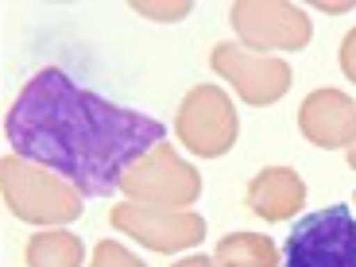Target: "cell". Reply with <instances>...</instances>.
Returning a JSON list of instances; mask_svg holds the SVG:
<instances>
[{
  "instance_id": "cell-1",
  "label": "cell",
  "mask_w": 356,
  "mask_h": 267,
  "mask_svg": "<svg viewBox=\"0 0 356 267\" xmlns=\"http://www.w3.org/2000/svg\"><path fill=\"white\" fill-rule=\"evenodd\" d=\"M12 155L63 175L86 197H113L136 159L167 140L163 120L113 105L47 66L19 89L4 116Z\"/></svg>"
},
{
  "instance_id": "cell-2",
  "label": "cell",
  "mask_w": 356,
  "mask_h": 267,
  "mask_svg": "<svg viewBox=\"0 0 356 267\" xmlns=\"http://www.w3.org/2000/svg\"><path fill=\"white\" fill-rule=\"evenodd\" d=\"M0 194H4V205L16 221L27 225H43V229H54V225H70L81 217V190L70 186L63 175L39 167L31 159H19V155H4L0 159Z\"/></svg>"
},
{
  "instance_id": "cell-3",
  "label": "cell",
  "mask_w": 356,
  "mask_h": 267,
  "mask_svg": "<svg viewBox=\"0 0 356 267\" xmlns=\"http://www.w3.org/2000/svg\"><path fill=\"white\" fill-rule=\"evenodd\" d=\"M120 194L140 205H159V209H186L202 197V175L190 167L167 140L159 147L136 159L120 178Z\"/></svg>"
},
{
  "instance_id": "cell-4",
  "label": "cell",
  "mask_w": 356,
  "mask_h": 267,
  "mask_svg": "<svg viewBox=\"0 0 356 267\" xmlns=\"http://www.w3.org/2000/svg\"><path fill=\"white\" fill-rule=\"evenodd\" d=\"M175 136L186 152L202 155V159H221L225 152H232V143L241 136L232 97L221 86H194L175 113Z\"/></svg>"
},
{
  "instance_id": "cell-5",
  "label": "cell",
  "mask_w": 356,
  "mask_h": 267,
  "mask_svg": "<svg viewBox=\"0 0 356 267\" xmlns=\"http://www.w3.org/2000/svg\"><path fill=\"white\" fill-rule=\"evenodd\" d=\"M286 267H356L353 205H325L306 213L286 236Z\"/></svg>"
},
{
  "instance_id": "cell-6",
  "label": "cell",
  "mask_w": 356,
  "mask_h": 267,
  "mask_svg": "<svg viewBox=\"0 0 356 267\" xmlns=\"http://www.w3.org/2000/svg\"><path fill=\"white\" fill-rule=\"evenodd\" d=\"M229 24L244 51H306L314 39V19L306 8L286 0H236Z\"/></svg>"
},
{
  "instance_id": "cell-7",
  "label": "cell",
  "mask_w": 356,
  "mask_h": 267,
  "mask_svg": "<svg viewBox=\"0 0 356 267\" xmlns=\"http://www.w3.org/2000/svg\"><path fill=\"white\" fill-rule=\"evenodd\" d=\"M209 66L217 78H225L236 97L252 108H267L286 97L291 89V63L286 58H271V54L244 51L236 43H217L209 51Z\"/></svg>"
},
{
  "instance_id": "cell-8",
  "label": "cell",
  "mask_w": 356,
  "mask_h": 267,
  "mask_svg": "<svg viewBox=\"0 0 356 267\" xmlns=\"http://www.w3.org/2000/svg\"><path fill=\"white\" fill-rule=\"evenodd\" d=\"M108 225L116 232H124L132 241H140L152 252H186L202 244L205 236V217L194 209H159V205H140L124 202L108 209Z\"/></svg>"
},
{
  "instance_id": "cell-9",
  "label": "cell",
  "mask_w": 356,
  "mask_h": 267,
  "mask_svg": "<svg viewBox=\"0 0 356 267\" xmlns=\"http://www.w3.org/2000/svg\"><path fill=\"white\" fill-rule=\"evenodd\" d=\"M298 132L321 152H348L356 143V101L345 89H314L298 108Z\"/></svg>"
},
{
  "instance_id": "cell-10",
  "label": "cell",
  "mask_w": 356,
  "mask_h": 267,
  "mask_svg": "<svg viewBox=\"0 0 356 267\" xmlns=\"http://www.w3.org/2000/svg\"><path fill=\"white\" fill-rule=\"evenodd\" d=\"M244 205L264 221H291L306 205V182L291 167H264L244 190Z\"/></svg>"
},
{
  "instance_id": "cell-11",
  "label": "cell",
  "mask_w": 356,
  "mask_h": 267,
  "mask_svg": "<svg viewBox=\"0 0 356 267\" xmlns=\"http://www.w3.org/2000/svg\"><path fill=\"white\" fill-rule=\"evenodd\" d=\"M24 264L27 267H81L86 264V244L70 229H43L27 241Z\"/></svg>"
},
{
  "instance_id": "cell-12",
  "label": "cell",
  "mask_w": 356,
  "mask_h": 267,
  "mask_svg": "<svg viewBox=\"0 0 356 267\" xmlns=\"http://www.w3.org/2000/svg\"><path fill=\"white\" fill-rule=\"evenodd\" d=\"M217 267H279V248L259 232H229L213 248Z\"/></svg>"
},
{
  "instance_id": "cell-13",
  "label": "cell",
  "mask_w": 356,
  "mask_h": 267,
  "mask_svg": "<svg viewBox=\"0 0 356 267\" xmlns=\"http://www.w3.org/2000/svg\"><path fill=\"white\" fill-rule=\"evenodd\" d=\"M89 267H147V264H143L140 256H132L120 241H101L97 248H93Z\"/></svg>"
},
{
  "instance_id": "cell-14",
  "label": "cell",
  "mask_w": 356,
  "mask_h": 267,
  "mask_svg": "<svg viewBox=\"0 0 356 267\" xmlns=\"http://www.w3.org/2000/svg\"><path fill=\"white\" fill-rule=\"evenodd\" d=\"M132 12H140V16H152V19H182L190 12V4L186 0H178V4H147V0H136L132 4Z\"/></svg>"
},
{
  "instance_id": "cell-15",
  "label": "cell",
  "mask_w": 356,
  "mask_h": 267,
  "mask_svg": "<svg viewBox=\"0 0 356 267\" xmlns=\"http://www.w3.org/2000/svg\"><path fill=\"white\" fill-rule=\"evenodd\" d=\"M341 74L348 81H356V27L341 39Z\"/></svg>"
},
{
  "instance_id": "cell-16",
  "label": "cell",
  "mask_w": 356,
  "mask_h": 267,
  "mask_svg": "<svg viewBox=\"0 0 356 267\" xmlns=\"http://www.w3.org/2000/svg\"><path fill=\"white\" fill-rule=\"evenodd\" d=\"M175 267H217V259H205V256H186V259H178Z\"/></svg>"
},
{
  "instance_id": "cell-17",
  "label": "cell",
  "mask_w": 356,
  "mask_h": 267,
  "mask_svg": "<svg viewBox=\"0 0 356 267\" xmlns=\"http://www.w3.org/2000/svg\"><path fill=\"white\" fill-rule=\"evenodd\" d=\"M321 12H330V16H341V12H353V4H325V0H318Z\"/></svg>"
},
{
  "instance_id": "cell-18",
  "label": "cell",
  "mask_w": 356,
  "mask_h": 267,
  "mask_svg": "<svg viewBox=\"0 0 356 267\" xmlns=\"http://www.w3.org/2000/svg\"><path fill=\"white\" fill-rule=\"evenodd\" d=\"M348 167L356 170V143H353V147H348Z\"/></svg>"
},
{
  "instance_id": "cell-19",
  "label": "cell",
  "mask_w": 356,
  "mask_h": 267,
  "mask_svg": "<svg viewBox=\"0 0 356 267\" xmlns=\"http://www.w3.org/2000/svg\"><path fill=\"white\" fill-rule=\"evenodd\" d=\"M353 205H356V197H353Z\"/></svg>"
}]
</instances>
